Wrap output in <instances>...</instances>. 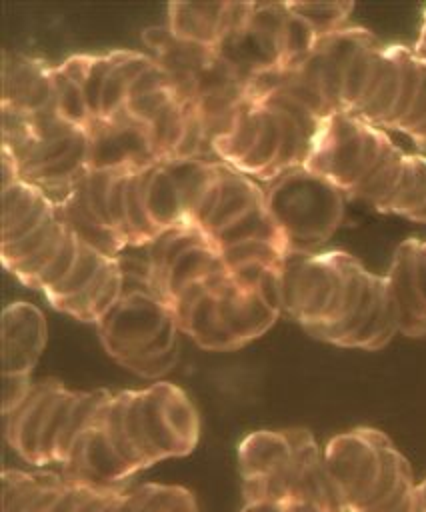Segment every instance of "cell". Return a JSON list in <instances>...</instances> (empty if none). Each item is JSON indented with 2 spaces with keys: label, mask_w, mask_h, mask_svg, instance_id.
<instances>
[{
  "label": "cell",
  "mask_w": 426,
  "mask_h": 512,
  "mask_svg": "<svg viewBox=\"0 0 426 512\" xmlns=\"http://www.w3.org/2000/svg\"><path fill=\"white\" fill-rule=\"evenodd\" d=\"M96 326L108 356L142 378H160L178 362L176 318L148 288L124 290Z\"/></svg>",
  "instance_id": "1"
},
{
  "label": "cell",
  "mask_w": 426,
  "mask_h": 512,
  "mask_svg": "<svg viewBox=\"0 0 426 512\" xmlns=\"http://www.w3.org/2000/svg\"><path fill=\"white\" fill-rule=\"evenodd\" d=\"M266 208L280 228L288 252H316L344 218L346 194L306 166L268 182Z\"/></svg>",
  "instance_id": "2"
},
{
  "label": "cell",
  "mask_w": 426,
  "mask_h": 512,
  "mask_svg": "<svg viewBox=\"0 0 426 512\" xmlns=\"http://www.w3.org/2000/svg\"><path fill=\"white\" fill-rule=\"evenodd\" d=\"M390 142L386 130L354 114L334 112L322 120L304 166L350 196Z\"/></svg>",
  "instance_id": "3"
},
{
  "label": "cell",
  "mask_w": 426,
  "mask_h": 512,
  "mask_svg": "<svg viewBox=\"0 0 426 512\" xmlns=\"http://www.w3.org/2000/svg\"><path fill=\"white\" fill-rule=\"evenodd\" d=\"M384 432L354 428L334 436L324 448V468L342 512H354L374 490L382 470Z\"/></svg>",
  "instance_id": "4"
},
{
  "label": "cell",
  "mask_w": 426,
  "mask_h": 512,
  "mask_svg": "<svg viewBox=\"0 0 426 512\" xmlns=\"http://www.w3.org/2000/svg\"><path fill=\"white\" fill-rule=\"evenodd\" d=\"M122 406L126 434L146 466L164 458L190 454L164 416L158 382L144 390H124Z\"/></svg>",
  "instance_id": "5"
},
{
  "label": "cell",
  "mask_w": 426,
  "mask_h": 512,
  "mask_svg": "<svg viewBox=\"0 0 426 512\" xmlns=\"http://www.w3.org/2000/svg\"><path fill=\"white\" fill-rule=\"evenodd\" d=\"M86 132L90 140V170L144 168L158 162L146 124L134 120L126 110L118 112L110 120H92Z\"/></svg>",
  "instance_id": "6"
},
{
  "label": "cell",
  "mask_w": 426,
  "mask_h": 512,
  "mask_svg": "<svg viewBox=\"0 0 426 512\" xmlns=\"http://www.w3.org/2000/svg\"><path fill=\"white\" fill-rule=\"evenodd\" d=\"M104 408L98 412L92 426L76 440L68 460L64 462V476L68 480L88 484V486L112 488L134 474V470L112 448L104 432V426H102Z\"/></svg>",
  "instance_id": "7"
},
{
  "label": "cell",
  "mask_w": 426,
  "mask_h": 512,
  "mask_svg": "<svg viewBox=\"0 0 426 512\" xmlns=\"http://www.w3.org/2000/svg\"><path fill=\"white\" fill-rule=\"evenodd\" d=\"M48 340L46 318L30 302H12L2 312V374H32Z\"/></svg>",
  "instance_id": "8"
},
{
  "label": "cell",
  "mask_w": 426,
  "mask_h": 512,
  "mask_svg": "<svg viewBox=\"0 0 426 512\" xmlns=\"http://www.w3.org/2000/svg\"><path fill=\"white\" fill-rule=\"evenodd\" d=\"M418 242L416 238L404 240L392 256L388 274H384L398 332L410 338L426 336V304L416 284Z\"/></svg>",
  "instance_id": "9"
},
{
  "label": "cell",
  "mask_w": 426,
  "mask_h": 512,
  "mask_svg": "<svg viewBox=\"0 0 426 512\" xmlns=\"http://www.w3.org/2000/svg\"><path fill=\"white\" fill-rule=\"evenodd\" d=\"M212 294L216 296V308L222 324L240 348L270 330L280 316V312L268 306L256 290L238 286L230 272L212 290Z\"/></svg>",
  "instance_id": "10"
},
{
  "label": "cell",
  "mask_w": 426,
  "mask_h": 512,
  "mask_svg": "<svg viewBox=\"0 0 426 512\" xmlns=\"http://www.w3.org/2000/svg\"><path fill=\"white\" fill-rule=\"evenodd\" d=\"M62 386L54 378L34 382L28 398L16 410L2 416L6 442L28 464H40V436L50 404Z\"/></svg>",
  "instance_id": "11"
},
{
  "label": "cell",
  "mask_w": 426,
  "mask_h": 512,
  "mask_svg": "<svg viewBox=\"0 0 426 512\" xmlns=\"http://www.w3.org/2000/svg\"><path fill=\"white\" fill-rule=\"evenodd\" d=\"M50 70L52 66L22 56H14V64H10L4 56L2 104L30 114L56 112Z\"/></svg>",
  "instance_id": "12"
},
{
  "label": "cell",
  "mask_w": 426,
  "mask_h": 512,
  "mask_svg": "<svg viewBox=\"0 0 426 512\" xmlns=\"http://www.w3.org/2000/svg\"><path fill=\"white\" fill-rule=\"evenodd\" d=\"M56 212V204L26 180L2 188V244L28 236Z\"/></svg>",
  "instance_id": "13"
},
{
  "label": "cell",
  "mask_w": 426,
  "mask_h": 512,
  "mask_svg": "<svg viewBox=\"0 0 426 512\" xmlns=\"http://www.w3.org/2000/svg\"><path fill=\"white\" fill-rule=\"evenodd\" d=\"M124 294V270L114 256L98 276L78 294L52 302V308L80 320L98 324Z\"/></svg>",
  "instance_id": "14"
},
{
  "label": "cell",
  "mask_w": 426,
  "mask_h": 512,
  "mask_svg": "<svg viewBox=\"0 0 426 512\" xmlns=\"http://www.w3.org/2000/svg\"><path fill=\"white\" fill-rule=\"evenodd\" d=\"M140 178L146 212L158 232L188 224L176 176L166 160L144 166Z\"/></svg>",
  "instance_id": "15"
},
{
  "label": "cell",
  "mask_w": 426,
  "mask_h": 512,
  "mask_svg": "<svg viewBox=\"0 0 426 512\" xmlns=\"http://www.w3.org/2000/svg\"><path fill=\"white\" fill-rule=\"evenodd\" d=\"M264 204H266L264 188L248 174L224 164L220 174V198L210 220L204 226V232L212 238L214 234H218L220 230L236 222L240 216H244L246 212Z\"/></svg>",
  "instance_id": "16"
},
{
  "label": "cell",
  "mask_w": 426,
  "mask_h": 512,
  "mask_svg": "<svg viewBox=\"0 0 426 512\" xmlns=\"http://www.w3.org/2000/svg\"><path fill=\"white\" fill-rule=\"evenodd\" d=\"M262 122V106L258 100H252L248 96H240L228 130L220 132L212 140V148L220 162L236 168L244 156L252 150Z\"/></svg>",
  "instance_id": "17"
},
{
  "label": "cell",
  "mask_w": 426,
  "mask_h": 512,
  "mask_svg": "<svg viewBox=\"0 0 426 512\" xmlns=\"http://www.w3.org/2000/svg\"><path fill=\"white\" fill-rule=\"evenodd\" d=\"M206 242H214L202 228L194 226V224H182V226H174L168 230H162L148 246V266H146V288L156 294L162 278L166 274V270L174 264V260H178L186 250L206 244Z\"/></svg>",
  "instance_id": "18"
},
{
  "label": "cell",
  "mask_w": 426,
  "mask_h": 512,
  "mask_svg": "<svg viewBox=\"0 0 426 512\" xmlns=\"http://www.w3.org/2000/svg\"><path fill=\"white\" fill-rule=\"evenodd\" d=\"M220 270H226V264L222 260V252L216 248L214 242L194 246L186 250L178 260H174V264L166 270L156 296L170 306V302L186 286L200 282Z\"/></svg>",
  "instance_id": "19"
},
{
  "label": "cell",
  "mask_w": 426,
  "mask_h": 512,
  "mask_svg": "<svg viewBox=\"0 0 426 512\" xmlns=\"http://www.w3.org/2000/svg\"><path fill=\"white\" fill-rule=\"evenodd\" d=\"M174 318L180 332L188 334L204 350L230 352L240 348L232 338V334L222 324L216 308V296L212 292L202 296L190 308L174 314Z\"/></svg>",
  "instance_id": "20"
},
{
  "label": "cell",
  "mask_w": 426,
  "mask_h": 512,
  "mask_svg": "<svg viewBox=\"0 0 426 512\" xmlns=\"http://www.w3.org/2000/svg\"><path fill=\"white\" fill-rule=\"evenodd\" d=\"M292 456V444L284 430H256L238 444L240 478L268 476Z\"/></svg>",
  "instance_id": "21"
},
{
  "label": "cell",
  "mask_w": 426,
  "mask_h": 512,
  "mask_svg": "<svg viewBox=\"0 0 426 512\" xmlns=\"http://www.w3.org/2000/svg\"><path fill=\"white\" fill-rule=\"evenodd\" d=\"M112 68L108 72L104 92H102V110L98 120H110L118 112L124 110L128 102V90L130 84L154 64L148 56L140 52H128V50H112Z\"/></svg>",
  "instance_id": "22"
},
{
  "label": "cell",
  "mask_w": 426,
  "mask_h": 512,
  "mask_svg": "<svg viewBox=\"0 0 426 512\" xmlns=\"http://www.w3.org/2000/svg\"><path fill=\"white\" fill-rule=\"evenodd\" d=\"M426 212V154H408L388 214L422 222Z\"/></svg>",
  "instance_id": "23"
},
{
  "label": "cell",
  "mask_w": 426,
  "mask_h": 512,
  "mask_svg": "<svg viewBox=\"0 0 426 512\" xmlns=\"http://www.w3.org/2000/svg\"><path fill=\"white\" fill-rule=\"evenodd\" d=\"M260 106H262V122H260L258 138H256L252 150L236 166V170L268 182L270 172H272V168L276 164V158L280 154L282 130H280L278 114L264 102H260Z\"/></svg>",
  "instance_id": "24"
},
{
  "label": "cell",
  "mask_w": 426,
  "mask_h": 512,
  "mask_svg": "<svg viewBox=\"0 0 426 512\" xmlns=\"http://www.w3.org/2000/svg\"><path fill=\"white\" fill-rule=\"evenodd\" d=\"M212 240H214L218 250H224L228 246H234V244H240V242H248V240H266V242L282 246L288 252L286 240H284L280 228L276 226L274 218L270 216L266 204L246 212L236 222H232L230 226H226L224 230L214 234Z\"/></svg>",
  "instance_id": "25"
},
{
  "label": "cell",
  "mask_w": 426,
  "mask_h": 512,
  "mask_svg": "<svg viewBox=\"0 0 426 512\" xmlns=\"http://www.w3.org/2000/svg\"><path fill=\"white\" fill-rule=\"evenodd\" d=\"M158 386H160L164 416L172 432L186 446V450L192 452L200 436V418L194 402L188 398V394L182 388H178L172 382H158Z\"/></svg>",
  "instance_id": "26"
},
{
  "label": "cell",
  "mask_w": 426,
  "mask_h": 512,
  "mask_svg": "<svg viewBox=\"0 0 426 512\" xmlns=\"http://www.w3.org/2000/svg\"><path fill=\"white\" fill-rule=\"evenodd\" d=\"M134 512H200L196 496L176 484L144 482L130 488Z\"/></svg>",
  "instance_id": "27"
},
{
  "label": "cell",
  "mask_w": 426,
  "mask_h": 512,
  "mask_svg": "<svg viewBox=\"0 0 426 512\" xmlns=\"http://www.w3.org/2000/svg\"><path fill=\"white\" fill-rule=\"evenodd\" d=\"M112 258L114 256L106 254L104 250L96 248L94 244H90L82 238L80 252H78V258L74 262V268L70 270V274L56 288H52L50 292L44 294L46 300L52 304L56 300H62V298H68V296H74V294L82 292Z\"/></svg>",
  "instance_id": "28"
},
{
  "label": "cell",
  "mask_w": 426,
  "mask_h": 512,
  "mask_svg": "<svg viewBox=\"0 0 426 512\" xmlns=\"http://www.w3.org/2000/svg\"><path fill=\"white\" fill-rule=\"evenodd\" d=\"M52 472L2 470V512H26L38 492L54 480Z\"/></svg>",
  "instance_id": "29"
},
{
  "label": "cell",
  "mask_w": 426,
  "mask_h": 512,
  "mask_svg": "<svg viewBox=\"0 0 426 512\" xmlns=\"http://www.w3.org/2000/svg\"><path fill=\"white\" fill-rule=\"evenodd\" d=\"M50 76H52L58 116L62 120H66L68 124L86 130L94 118L90 114L82 86L78 82H74L72 78H68L58 66H52Z\"/></svg>",
  "instance_id": "30"
},
{
  "label": "cell",
  "mask_w": 426,
  "mask_h": 512,
  "mask_svg": "<svg viewBox=\"0 0 426 512\" xmlns=\"http://www.w3.org/2000/svg\"><path fill=\"white\" fill-rule=\"evenodd\" d=\"M76 394H78V390H70V388L62 386L58 390L56 398L52 400L46 422H44V430L40 436V464L38 466L56 464V446H58L60 434L66 426V420L70 416Z\"/></svg>",
  "instance_id": "31"
},
{
  "label": "cell",
  "mask_w": 426,
  "mask_h": 512,
  "mask_svg": "<svg viewBox=\"0 0 426 512\" xmlns=\"http://www.w3.org/2000/svg\"><path fill=\"white\" fill-rule=\"evenodd\" d=\"M288 8L308 22L318 36L332 34L344 28L348 16L354 10L352 2H286Z\"/></svg>",
  "instance_id": "32"
},
{
  "label": "cell",
  "mask_w": 426,
  "mask_h": 512,
  "mask_svg": "<svg viewBox=\"0 0 426 512\" xmlns=\"http://www.w3.org/2000/svg\"><path fill=\"white\" fill-rule=\"evenodd\" d=\"M64 228H66V220L62 218L60 212H56L52 218H48L40 228H36L28 236H24L16 242H10V244H2V264H4V268H10L12 264L30 258L32 254L42 250L54 236L64 232Z\"/></svg>",
  "instance_id": "33"
},
{
  "label": "cell",
  "mask_w": 426,
  "mask_h": 512,
  "mask_svg": "<svg viewBox=\"0 0 426 512\" xmlns=\"http://www.w3.org/2000/svg\"><path fill=\"white\" fill-rule=\"evenodd\" d=\"M80 244H82V236L72 226H68V232L64 236V242H62L58 254L48 264V268L34 280L32 288L42 290L44 294L50 292L52 288H56L70 274V270L74 268V262H76L78 252H80Z\"/></svg>",
  "instance_id": "34"
},
{
  "label": "cell",
  "mask_w": 426,
  "mask_h": 512,
  "mask_svg": "<svg viewBox=\"0 0 426 512\" xmlns=\"http://www.w3.org/2000/svg\"><path fill=\"white\" fill-rule=\"evenodd\" d=\"M222 252V260L226 268H234L246 262H262L270 266H282L286 258V250L278 244L266 242V240H248L234 246H228Z\"/></svg>",
  "instance_id": "35"
},
{
  "label": "cell",
  "mask_w": 426,
  "mask_h": 512,
  "mask_svg": "<svg viewBox=\"0 0 426 512\" xmlns=\"http://www.w3.org/2000/svg\"><path fill=\"white\" fill-rule=\"evenodd\" d=\"M178 96V90L174 84L170 86H164V88H158V90H152V92H146V94H140V96H134L126 102L124 110L138 122L142 124H148L160 110H164L174 98Z\"/></svg>",
  "instance_id": "36"
},
{
  "label": "cell",
  "mask_w": 426,
  "mask_h": 512,
  "mask_svg": "<svg viewBox=\"0 0 426 512\" xmlns=\"http://www.w3.org/2000/svg\"><path fill=\"white\" fill-rule=\"evenodd\" d=\"M110 68H112V54H110V52L94 56L90 74H88V78H86V82H84V86H82L84 96H86V102H88V108H90V114H92L94 120L100 118V110H102V92H104V84H106V78H108Z\"/></svg>",
  "instance_id": "37"
},
{
  "label": "cell",
  "mask_w": 426,
  "mask_h": 512,
  "mask_svg": "<svg viewBox=\"0 0 426 512\" xmlns=\"http://www.w3.org/2000/svg\"><path fill=\"white\" fill-rule=\"evenodd\" d=\"M30 374H2V416L16 410L32 392Z\"/></svg>",
  "instance_id": "38"
},
{
  "label": "cell",
  "mask_w": 426,
  "mask_h": 512,
  "mask_svg": "<svg viewBox=\"0 0 426 512\" xmlns=\"http://www.w3.org/2000/svg\"><path fill=\"white\" fill-rule=\"evenodd\" d=\"M86 486L88 484H80V482H74V480L66 478V486L56 496V500L52 502L48 512H76L80 502H82V496L86 492Z\"/></svg>",
  "instance_id": "39"
},
{
  "label": "cell",
  "mask_w": 426,
  "mask_h": 512,
  "mask_svg": "<svg viewBox=\"0 0 426 512\" xmlns=\"http://www.w3.org/2000/svg\"><path fill=\"white\" fill-rule=\"evenodd\" d=\"M122 486L112 488H100V486H86V492L82 496V502L76 512H102V508L108 504V500L120 490Z\"/></svg>",
  "instance_id": "40"
},
{
  "label": "cell",
  "mask_w": 426,
  "mask_h": 512,
  "mask_svg": "<svg viewBox=\"0 0 426 512\" xmlns=\"http://www.w3.org/2000/svg\"><path fill=\"white\" fill-rule=\"evenodd\" d=\"M416 284L422 294V300L426 304V240L418 242V252H416Z\"/></svg>",
  "instance_id": "41"
},
{
  "label": "cell",
  "mask_w": 426,
  "mask_h": 512,
  "mask_svg": "<svg viewBox=\"0 0 426 512\" xmlns=\"http://www.w3.org/2000/svg\"><path fill=\"white\" fill-rule=\"evenodd\" d=\"M240 512H290L288 504L280 502H254V504H244Z\"/></svg>",
  "instance_id": "42"
},
{
  "label": "cell",
  "mask_w": 426,
  "mask_h": 512,
  "mask_svg": "<svg viewBox=\"0 0 426 512\" xmlns=\"http://www.w3.org/2000/svg\"><path fill=\"white\" fill-rule=\"evenodd\" d=\"M290 512H328L326 508L314 504V502H290L288 504Z\"/></svg>",
  "instance_id": "43"
},
{
  "label": "cell",
  "mask_w": 426,
  "mask_h": 512,
  "mask_svg": "<svg viewBox=\"0 0 426 512\" xmlns=\"http://www.w3.org/2000/svg\"><path fill=\"white\" fill-rule=\"evenodd\" d=\"M414 52L418 54L420 60L426 62V12H424V20H422V28H420V36H418V42L414 46Z\"/></svg>",
  "instance_id": "44"
},
{
  "label": "cell",
  "mask_w": 426,
  "mask_h": 512,
  "mask_svg": "<svg viewBox=\"0 0 426 512\" xmlns=\"http://www.w3.org/2000/svg\"><path fill=\"white\" fill-rule=\"evenodd\" d=\"M116 512H134V500H132V494H130V488L124 490L120 502H118V510Z\"/></svg>",
  "instance_id": "45"
},
{
  "label": "cell",
  "mask_w": 426,
  "mask_h": 512,
  "mask_svg": "<svg viewBox=\"0 0 426 512\" xmlns=\"http://www.w3.org/2000/svg\"><path fill=\"white\" fill-rule=\"evenodd\" d=\"M124 490H126V488H120V490H118V492L108 500V504L102 508V512H116V510H118V502H120V498H122Z\"/></svg>",
  "instance_id": "46"
},
{
  "label": "cell",
  "mask_w": 426,
  "mask_h": 512,
  "mask_svg": "<svg viewBox=\"0 0 426 512\" xmlns=\"http://www.w3.org/2000/svg\"><path fill=\"white\" fill-rule=\"evenodd\" d=\"M418 492H420V498H422V502H424V506H426V480H422V482L418 484Z\"/></svg>",
  "instance_id": "47"
},
{
  "label": "cell",
  "mask_w": 426,
  "mask_h": 512,
  "mask_svg": "<svg viewBox=\"0 0 426 512\" xmlns=\"http://www.w3.org/2000/svg\"><path fill=\"white\" fill-rule=\"evenodd\" d=\"M414 512H426V506H424V502H422V498H420V492H418V500H416Z\"/></svg>",
  "instance_id": "48"
}]
</instances>
